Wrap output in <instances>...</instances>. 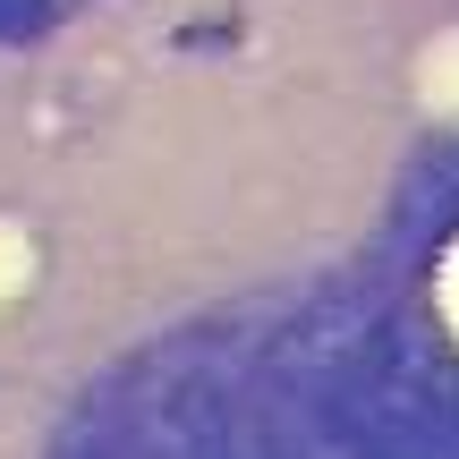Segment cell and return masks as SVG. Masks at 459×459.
<instances>
[{"label": "cell", "instance_id": "obj_1", "mask_svg": "<svg viewBox=\"0 0 459 459\" xmlns=\"http://www.w3.org/2000/svg\"><path fill=\"white\" fill-rule=\"evenodd\" d=\"M443 315H451V332H459V247H451V264H443Z\"/></svg>", "mask_w": 459, "mask_h": 459}]
</instances>
